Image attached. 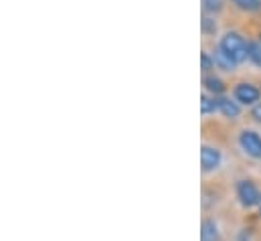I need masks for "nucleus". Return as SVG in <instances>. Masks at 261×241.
<instances>
[{
    "label": "nucleus",
    "instance_id": "nucleus-2",
    "mask_svg": "<svg viewBox=\"0 0 261 241\" xmlns=\"http://www.w3.org/2000/svg\"><path fill=\"white\" fill-rule=\"evenodd\" d=\"M239 144H241V148H243L249 156L261 158V136L257 132H253V130H243V132L239 134Z\"/></svg>",
    "mask_w": 261,
    "mask_h": 241
},
{
    "label": "nucleus",
    "instance_id": "nucleus-10",
    "mask_svg": "<svg viewBox=\"0 0 261 241\" xmlns=\"http://www.w3.org/2000/svg\"><path fill=\"white\" fill-rule=\"evenodd\" d=\"M237 8L241 10H247V12H255L261 8V0H231Z\"/></svg>",
    "mask_w": 261,
    "mask_h": 241
},
{
    "label": "nucleus",
    "instance_id": "nucleus-17",
    "mask_svg": "<svg viewBox=\"0 0 261 241\" xmlns=\"http://www.w3.org/2000/svg\"><path fill=\"white\" fill-rule=\"evenodd\" d=\"M259 213H261V201H259Z\"/></svg>",
    "mask_w": 261,
    "mask_h": 241
},
{
    "label": "nucleus",
    "instance_id": "nucleus-6",
    "mask_svg": "<svg viewBox=\"0 0 261 241\" xmlns=\"http://www.w3.org/2000/svg\"><path fill=\"white\" fill-rule=\"evenodd\" d=\"M213 61H215V65H217L219 69H223V71H233V69H235V65H237L235 61L231 59V57L221 49V47H219V49H215V53H213Z\"/></svg>",
    "mask_w": 261,
    "mask_h": 241
},
{
    "label": "nucleus",
    "instance_id": "nucleus-11",
    "mask_svg": "<svg viewBox=\"0 0 261 241\" xmlns=\"http://www.w3.org/2000/svg\"><path fill=\"white\" fill-rule=\"evenodd\" d=\"M223 0H202V10L206 14H215V12H221L223 10Z\"/></svg>",
    "mask_w": 261,
    "mask_h": 241
},
{
    "label": "nucleus",
    "instance_id": "nucleus-16",
    "mask_svg": "<svg viewBox=\"0 0 261 241\" xmlns=\"http://www.w3.org/2000/svg\"><path fill=\"white\" fill-rule=\"evenodd\" d=\"M251 116H253V120L259 122L261 124V104H257L255 108H253V112H251Z\"/></svg>",
    "mask_w": 261,
    "mask_h": 241
},
{
    "label": "nucleus",
    "instance_id": "nucleus-12",
    "mask_svg": "<svg viewBox=\"0 0 261 241\" xmlns=\"http://www.w3.org/2000/svg\"><path fill=\"white\" fill-rule=\"evenodd\" d=\"M200 110H202V114H211V112H215L217 110V100H211L206 93L200 98Z\"/></svg>",
    "mask_w": 261,
    "mask_h": 241
},
{
    "label": "nucleus",
    "instance_id": "nucleus-14",
    "mask_svg": "<svg viewBox=\"0 0 261 241\" xmlns=\"http://www.w3.org/2000/svg\"><path fill=\"white\" fill-rule=\"evenodd\" d=\"M202 31H204L206 35L215 33V31H217V25H215V20H211L208 16H204V18H202Z\"/></svg>",
    "mask_w": 261,
    "mask_h": 241
},
{
    "label": "nucleus",
    "instance_id": "nucleus-13",
    "mask_svg": "<svg viewBox=\"0 0 261 241\" xmlns=\"http://www.w3.org/2000/svg\"><path fill=\"white\" fill-rule=\"evenodd\" d=\"M249 59L261 67V43H249Z\"/></svg>",
    "mask_w": 261,
    "mask_h": 241
},
{
    "label": "nucleus",
    "instance_id": "nucleus-15",
    "mask_svg": "<svg viewBox=\"0 0 261 241\" xmlns=\"http://www.w3.org/2000/svg\"><path fill=\"white\" fill-rule=\"evenodd\" d=\"M200 61H202V71H204V73H206L208 69H213V67H215V61H211V57H208L206 53H202V55H200Z\"/></svg>",
    "mask_w": 261,
    "mask_h": 241
},
{
    "label": "nucleus",
    "instance_id": "nucleus-5",
    "mask_svg": "<svg viewBox=\"0 0 261 241\" xmlns=\"http://www.w3.org/2000/svg\"><path fill=\"white\" fill-rule=\"evenodd\" d=\"M235 100L245 104V106H251V104H255L259 100V89L255 85H251V83H239L235 87Z\"/></svg>",
    "mask_w": 261,
    "mask_h": 241
},
{
    "label": "nucleus",
    "instance_id": "nucleus-8",
    "mask_svg": "<svg viewBox=\"0 0 261 241\" xmlns=\"http://www.w3.org/2000/svg\"><path fill=\"white\" fill-rule=\"evenodd\" d=\"M200 241H219V227L215 221L206 219L200 227Z\"/></svg>",
    "mask_w": 261,
    "mask_h": 241
},
{
    "label": "nucleus",
    "instance_id": "nucleus-9",
    "mask_svg": "<svg viewBox=\"0 0 261 241\" xmlns=\"http://www.w3.org/2000/svg\"><path fill=\"white\" fill-rule=\"evenodd\" d=\"M202 85H204L206 91H213V93H221V91L225 89L223 81H221L219 77H213V75H204V77H202Z\"/></svg>",
    "mask_w": 261,
    "mask_h": 241
},
{
    "label": "nucleus",
    "instance_id": "nucleus-1",
    "mask_svg": "<svg viewBox=\"0 0 261 241\" xmlns=\"http://www.w3.org/2000/svg\"><path fill=\"white\" fill-rule=\"evenodd\" d=\"M219 47L235 63H243V61L249 57V43L239 33H227L221 39V45Z\"/></svg>",
    "mask_w": 261,
    "mask_h": 241
},
{
    "label": "nucleus",
    "instance_id": "nucleus-4",
    "mask_svg": "<svg viewBox=\"0 0 261 241\" xmlns=\"http://www.w3.org/2000/svg\"><path fill=\"white\" fill-rule=\"evenodd\" d=\"M200 164H202V171L204 173H213L219 168L221 164V152L215 148V146H202L200 148Z\"/></svg>",
    "mask_w": 261,
    "mask_h": 241
},
{
    "label": "nucleus",
    "instance_id": "nucleus-3",
    "mask_svg": "<svg viewBox=\"0 0 261 241\" xmlns=\"http://www.w3.org/2000/svg\"><path fill=\"white\" fill-rule=\"evenodd\" d=\"M237 195H239L243 207H255V205H259V201H261L259 190H257V186L251 181L239 182V184H237Z\"/></svg>",
    "mask_w": 261,
    "mask_h": 241
},
{
    "label": "nucleus",
    "instance_id": "nucleus-7",
    "mask_svg": "<svg viewBox=\"0 0 261 241\" xmlns=\"http://www.w3.org/2000/svg\"><path fill=\"white\" fill-rule=\"evenodd\" d=\"M217 110H219L223 116H227V118H237V116H239V106H237L235 102L227 100V98H219V100H217Z\"/></svg>",
    "mask_w": 261,
    "mask_h": 241
}]
</instances>
